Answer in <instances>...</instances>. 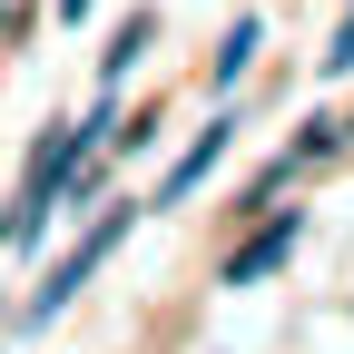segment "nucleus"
I'll use <instances>...</instances> for the list:
<instances>
[{
	"label": "nucleus",
	"instance_id": "20e7f679",
	"mask_svg": "<svg viewBox=\"0 0 354 354\" xmlns=\"http://www.w3.org/2000/svg\"><path fill=\"white\" fill-rule=\"evenodd\" d=\"M216 158H227V118H207V138H197L187 158H177V167H167V207H177V197H187V187H207V167H216Z\"/></svg>",
	"mask_w": 354,
	"mask_h": 354
},
{
	"label": "nucleus",
	"instance_id": "39448f33",
	"mask_svg": "<svg viewBox=\"0 0 354 354\" xmlns=\"http://www.w3.org/2000/svg\"><path fill=\"white\" fill-rule=\"evenodd\" d=\"M246 59H256V20H236V30H227V50H216V79H246Z\"/></svg>",
	"mask_w": 354,
	"mask_h": 354
},
{
	"label": "nucleus",
	"instance_id": "423d86ee",
	"mask_svg": "<svg viewBox=\"0 0 354 354\" xmlns=\"http://www.w3.org/2000/svg\"><path fill=\"white\" fill-rule=\"evenodd\" d=\"M325 69H335V79L354 69V10H344V30H335V50H325Z\"/></svg>",
	"mask_w": 354,
	"mask_h": 354
},
{
	"label": "nucleus",
	"instance_id": "f03ea898",
	"mask_svg": "<svg viewBox=\"0 0 354 354\" xmlns=\"http://www.w3.org/2000/svg\"><path fill=\"white\" fill-rule=\"evenodd\" d=\"M128 216H138V207H118V216H99V227H88V236H79V246H69V256L50 266V286L30 295V315H39V325H50L59 305H69V295H79V286H88V276H99V266H109V246L128 236Z\"/></svg>",
	"mask_w": 354,
	"mask_h": 354
},
{
	"label": "nucleus",
	"instance_id": "f257e3e1",
	"mask_svg": "<svg viewBox=\"0 0 354 354\" xmlns=\"http://www.w3.org/2000/svg\"><path fill=\"white\" fill-rule=\"evenodd\" d=\"M88 138H99V118H88V128H59V138L39 148V158H30V187H20V207H10V236H20V246L39 236V216H50V207L69 197V177H79Z\"/></svg>",
	"mask_w": 354,
	"mask_h": 354
},
{
	"label": "nucleus",
	"instance_id": "7ed1b4c3",
	"mask_svg": "<svg viewBox=\"0 0 354 354\" xmlns=\"http://www.w3.org/2000/svg\"><path fill=\"white\" fill-rule=\"evenodd\" d=\"M295 256V216H276V227H256L236 256H227V286H256V276H276V266Z\"/></svg>",
	"mask_w": 354,
	"mask_h": 354
}]
</instances>
